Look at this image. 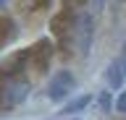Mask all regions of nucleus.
I'll return each mask as SVG.
<instances>
[{
  "instance_id": "5",
  "label": "nucleus",
  "mask_w": 126,
  "mask_h": 120,
  "mask_svg": "<svg viewBox=\"0 0 126 120\" xmlns=\"http://www.w3.org/2000/svg\"><path fill=\"white\" fill-rule=\"evenodd\" d=\"M87 104H89V97H79V99H74V102H68L66 107H63V112L68 115V112H79V110H84Z\"/></svg>"
},
{
  "instance_id": "4",
  "label": "nucleus",
  "mask_w": 126,
  "mask_h": 120,
  "mask_svg": "<svg viewBox=\"0 0 126 120\" xmlns=\"http://www.w3.org/2000/svg\"><path fill=\"white\" fill-rule=\"evenodd\" d=\"M124 68H121V63H110L108 65V73H105V78H108L110 89H121V84H124Z\"/></svg>"
},
{
  "instance_id": "8",
  "label": "nucleus",
  "mask_w": 126,
  "mask_h": 120,
  "mask_svg": "<svg viewBox=\"0 0 126 120\" xmlns=\"http://www.w3.org/2000/svg\"><path fill=\"white\" fill-rule=\"evenodd\" d=\"M5 3H8V0H0V8H3V5H5Z\"/></svg>"
},
{
  "instance_id": "6",
  "label": "nucleus",
  "mask_w": 126,
  "mask_h": 120,
  "mask_svg": "<svg viewBox=\"0 0 126 120\" xmlns=\"http://www.w3.org/2000/svg\"><path fill=\"white\" fill-rule=\"evenodd\" d=\"M116 110H118V112H126V94H121V97L116 99Z\"/></svg>"
},
{
  "instance_id": "2",
  "label": "nucleus",
  "mask_w": 126,
  "mask_h": 120,
  "mask_svg": "<svg viewBox=\"0 0 126 120\" xmlns=\"http://www.w3.org/2000/svg\"><path fill=\"white\" fill-rule=\"evenodd\" d=\"M74 34H76V50L81 55H87V52H89V42H92V18L89 16H79Z\"/></svg>"
},
{
  "instance_id": "1",
  "label": "nucleus",
  "mask_w": 126,
  "mask_h": 120,
  "mask_svg": "<svg viewBox=\"0 0 126 120\" xmlns=\"http://www.w3.org/2000/svg\"><path fill=\"white\" fill-rule=\"evenodd\" d=\"M74 86H76L74 76H71L68 71H58L53 76V81H50V86H47V97H50L53 102H61V99H66V97L74 91Z\"/></svg>"
},
{
  "instance_id": "7",
  "label": "nucleus",
  "mask_w": 126,
  "mask_h": 120,
  "mask_svg": "<svg viewBox=\"0 0 126 120\" xmlns=\"http://www.w3.org/2000/svg\"><path fill=\"white\" fill-rule=\"evenodd\" d=\"M121 68H124V76H126V42H124V55H121Z\"/></svg>"
},
{
  "instance_id": "3",
  "label": "nucleus",
  "mask_w": 126,
  "mask_h": 120,
  "mask_svg": "<svg viewBox=\"0 0 126 120\" xmlns=\"http://www.w3.org/2000/svg\"><path fill=\"white\" fill-rule=\"evenodd\" d=\"M29 94V86L26 84H8L5 86V104H16V102H21L24 97Z\"/></svg>"
}]
</instances>
